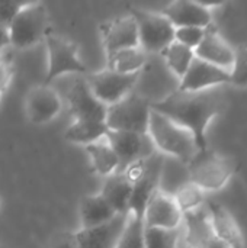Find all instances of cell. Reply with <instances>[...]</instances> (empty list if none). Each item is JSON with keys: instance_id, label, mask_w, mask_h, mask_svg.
<instances>
[{"instance_id": "6da1fadb", "label": "cell", "mask_w": 247, "mask_h": 248, "mask_svg": "<svg viewBox=\"0 0 247 248\" xmlns=\"http://www.w3.org/2000/svg\"><path fill=\"white\" fill-rule=\"evenodd\" d=\"M227 100L220 89L207 92L175 90L159 102L151 103V109L170 118L186 128L197 141L199 150L208 148V128L226 109Z\"/></svg>"}, {"instance_id": "7a4b0ae2", "label": "cell", "mask_w": 247, "mask_h": 248, "mask_svg": "<svg viewBox=\"0 0 247 248\" xmlns=\"http://www.w3.org/2000/svg\"><path fill=\"white\" fill-rule=\"evenodd\" d=\"M147 135L159 154L172 157L183 164H188L199 151L195 137L186 128L153 109Z\"/></svg>"}, {"instance_id": "3957f363", "label": "cell", "mask_w": 247, "mask_h": 248, "mask_svg": "<svg viewBox=\"0 0 247 248\" xmlns=\"http://www.w3.org/2000/svg\"><path fill=\"white\" fill-rule=\"evenodd\" d=\"M186 167L188 182L198 186L207 195L223 190L239 170L233 158L210 148L199 150Z\"/></svg>"}, {"instance_id": "277c9868", "label": "cell", "mask_w": 247, "mask_h": 248, "mask_svg": "<svg viewBox=\"0 0 247 248\" xmlns=\"http://www.w3.org/2000/svg\"><path fill=\"white\" fill-rule=\"evenodd\" d=\"M10 46L15 49L31 48L45 39L49 32V15L39 1L25 3L7 26Z\"/></svg>"}, {"instance_id": "5b68a950", "label": "cell", "mask_w": 247, "mask_h": 248, "mask_svg": "<svg viewBox=\"0 0 247 248\" xmlns=\"http://www.w3.org/2000/svg\"><path fill=\"white\" fill-rule=\"evenodd\" d=\"M47 45V73L44 84L49 86L54 80L64 76H87L89 68L79 57L77 44L73 41L52 33L51 31L45 36Z\"/></svg>"}, {"instance_id": "8992f818", "label": "cell", "mask_w": 247, "mask_h": 248, "mask_svg": "<svg viewBox=\"0 0 247 248\" xmlns=\"http://www.w3.org/2000/svg\"><path fill=\"white\" fill-rule=\"evenodd\" d=\"M151 113V102L132 92L118 103L108 106L105 124L109 131L147 134Z\"/></svg>"}, {"instance_id": "52a82bcc", "label": "cell", "mask_w": 247, "mask_h": 248, "mask_svg": "<svg viewBox=\"0 0 247 248\" xmlns=\"http://www.w3.org/2000/svg\"><path fill=\"white\" fill-rule=\"evenodd\" d=\"M137 22L138 44L148 55H160L175 41V26L160 12L132 9Z\"/></svg>"}, {"instance_id": "ba28073f", "label": "cell", "mask_w": 247, "mask_h": 248, "mask_svg": "<svg viewBox=\"0 0 247 248\" xmlns=\"http://www.w3.org/2000/svg\"><path fill=\"white\" fill-rule=\"evenodd\" d=\"M140 74H121L105 67L84 77L95 97L108 108L135 92Z\"/></svg>"}, {"instance_id": "9c48e42d", "label": "cell", "mask_w": 247, "mask_h": 248, "mask_svg": "<svg viewBox=\"0 0 247 248\" xmlns=\"http://www.w3.org/2000/svg\"><path fill=\"white\" fill-rule=\"evenodd\" d=\"M105 138L118 158V163H119L118 171H124L131 164L140 160L148 158L154 153H157L147 134L108 131Z\"/></svg>"}, {"instance_id": "30bf717a", "label": "cell", "mask_w": 247, "mask_h": 248, "mask_svg": "<svg viewBox=\"0 0 247 248\" xmlns=\"http://www.w3.org/2000/svg\"><path fill=\"white\" fill-rule=\"evenodd\" d=\"M63 102H66L68 112L74 119L105 122L108 108L95 97L84 76L76 78L71 87L66 92Z\"/></svg>"}, {"instance_id": "8fae6325", "label": "cell", "mask_w": 247, "mask_h": 248, "mask_svg": "<svg viewBox=\"0 0 247 248\" xmlns=\"http://www.w3.org/2000/svg\"><path fill=\"white\" fill-rule=\"evenodd\" d=\"M64 102L60 93L51 86L32 87L25 97V112L35 125H45L54 121L63 110Z\"/></svg>"}, {"instance_id": "7c38bea8", "label": "cell", "mask_w": 247, "mask_h": 248, "mask_svg": "<svg viewBox=\"0 0 247 248\" xmlns=\"http://www.w3.org/2000/svg\"><path fill=\"white\" fill-rule=\"evenodd\" d=\"M182 212L179 211L173 196L159 189L148 201L144 214V228L157 230H179L182 225Z\"/></svg>"}, {"instance_id": "4fadbf2b", "label": "cell", "mask_w": 247, "mask_h": 248, "mask_svg": "<svg viewBox=\"0 0 247 248\" xmlns=\"http://www.w3.org/2000/svg\"><path fill=\"white\" fill-rule=\"evenodd\" d=\"M100 39L106 57L121 49L140 46L138 29L134 16L130 13L103 22L100 25Z\"/></svg>"}, {"instance_id": "5bb4252c", "label": "cell", "mask_w": 247, "mask_h": 248, "mask_svg": "<svg viewBox=\"0 0 247 248\" xmlns=\"http://www.w3.org/2000/svg\"><path fill=\"white\" fill-rule=\"evenodd\" d=\"M217 4H207L198 1H172L166 4L160 13L167 17V20L176 28L197 26L208 29L214 23L213 7Z\"/></svg>"}, {"instance_id": "9a60e30c", "label": "cell", "mask_w": 247, "mask_h": 248, "mask_svg": "<svg viewBox=\"0 0 247 248\" xmlns=\"http://www.w3.org/2000/svg\"><path fill=\"white\" fill-rule=\"evenodd\" d=\"M230 83L229 71L208 64L199 58H195L189 70L178 83V90L181 92H207L220 89Z\"/></svg>"}, {"instance_id": "2e32d148", "label": "cell", "mask_w": 247, "mask_h": 248, "mask_svg": "<svg viewBox=\"0 0 247 248\" xmlns=\"http://www.w3.org/2000/svg\"><path fill=\"white\" fill-rule=\"evenodd\" d=\"M128 215H116L111 221L93 227L79 228L73 238L79 248H115L124 231Z\"/></svg>"}, {"instance_id": "e0dca14e", "label": "cell", "mask_w": 247, "mask_h": 248, "mask_svg": "<svg viewBox=\"0 0 247 248\" xmlns=\"http://www.w3.org/2000/svg\"><path fill=\"white\" fill-rule=\"evenodd\" d=\"M195 57L229 71L234 60V48L223 38L217 26L213 23L207 29L202 42L195 48Z\"/></svg>"}, {"instance_id": "ac0fdd59", "label": "cell", "mask_w": 247, "mask_h": 248, "mask_svg": "<svg viewBox=\"0 0 247 248\" xmlns=\"http://www.w3.org/2000/svg\"><path fill=\"white\" fill-rule=\"evenodd\" d=\"M207 205V203H205ZM181 232L186 248H205L214 238V230L207 206L185 214L182 218Z\"/></svg>"}, {"instance_id": "d6986e66", "label": "cell", "mask_w": 247, "mask_h": 248, "mask_svg": "<svg viewBox=\"0 0 247 248\" xmlns=\"http://www.w3.org/2000/svg\"><path fill=\"white\" fill-rule=\"evenodd\" d=\"M205 206L210 212L215 238L231 248H246L245 237L240 230V225L237 224L234 217L230 214V211L226 209L218 202L211 201V199L207 201Z\"/></svg>"}, {"instance_id": "ffe728a7", "label": "cell", "mask_w": 247, "mask_h": 248, "mask_svg": "<svg viewBox=\"0 0 247 248\" xmlns=\"http://www.w3.org/2000/svg\"><path fill=\"white\" fill-rule=\"evenodd\" d=\"M99 195L106 201L116 215H128L132 183L128 180L124 171H116L105 177Z\"/></svg>"}, {"instance_id": "44dd1931", "label": "cell", "mask_w": 247, "mask_h": 248, "mask_svg": "<svg viewBox=\"0 0 247 248\" xmlns=\"http://www.w3.org/2000/svg\"><path fill=\"white\" fill-rule=\"evenodd\" d=\"M80 228H93L102 225L116 217L114 209L106 203V201L99 195L84 196L79 206Z\"/></svg>"}, {"instance_id": "7402d4cb", "label": "cell", "mask_w": 247, "mask_h": 248, "mask_svg": "<svg viewBox=\"0 0 247 248\" xmlns=\"http://www.w3.org/2000/svg\"><path fill=\"white\" fill-rule=\"evenodd\" d=\"M148 60L150 55L141 46L127 48L108 55L106 68L121 74H138L146 68Z\"/></svg>"}, {"instance_id": "603a6c76", "label": "cell", "mask_w": 247, "mask_h": 248, "mask_svg": "<svg viewBox=\"0 0 247 248\" xmlns=\"http://www.w3.org/2000/svg\"><path fill=\"white\" fill-rule=\"evenodd\" d=\"M90 163V169L95 174L102 176L103 179L116 173L119 170V163L118 158L108 144L106 138L96 141L90 145L83 147Z\"/></svg>"}, {"instance_id": "cb8c5ba5", "label": "cell", "mask_w": 247, "mask_h": 248, "mask_svg": "<svg viewBox=\"0 0 247 248\" xmlns=\"http://www.w3.org/2000/svg\"><path fill=\"white\" fill-rule=\"evenodd\" d=\"M108 126L105 122L87 121V119H74L66 131V140L76 145H90L96 141H100L108 134Z\"/></svg>"}, {"instance_id": "d4e9b609", "label": "cell", "mask_w": 247, "mask_h": 248, "mask_svg": "<svg viewBox=\"0 0 247 248\" xmlns=\"http://www.w3.org/2000/svg\"><path fill=\"white\" fill-rule=\"evenodd\" d=\"M159 57L162 58L167 71L178 81L185 76V73L189 70L194 60L197 58L194 49H191L182 44H178L176 41H173Z\"/></svg>"}, {"instance_id": "484cf974", "label": "cell", "mask_w": 247, "mask_h": 248, "mask_svg": "<svg viewBox=\"0 0 247 248\" xmlns=\"http://www.w3.org/2000/svg\"><path fill=\"white\" fill-rule=\"evenodd\" d=\"M172 196L182 215L204 208L208 201L207 193L191 182H185L183 185H181Z\"/></svg>"}, {"instance_id": "4316f807", "label": "cell", "mask_w": 247, "mask_h": 248, "mask_svg": "<svg viewBox=\"0 0 247 248\" xmlns=\"http://www.w3.org/2000/svg\"><path fill=\"white\" fill-rule=\"evenodd\" d=\"M144 231L146 228L143 219L132 214H128L124 231L115 248H146Z\"/></svg>"}, {"instance_id": "83f0119b", "label": "cell", "mask_w": 247, "mask_h": 248, "mask_svg": "<svg viewBox=\"0 0 247 248\" xmlns=\"http://www.w3.org/2000/svg\"><path fill=\"white\" fill-rule=\"evenodd\" d=\"M181 238H182L181 228L179 230L146 228L144 231L146 248H178Z\"/></svg>"}, {"instance_id": "f1b7e54d", "label": "cell", "mask_w": 247, "mask_h": 248, "mask_svg": "<svg viewBox=\"0 0 247 248\" xmlns=\"http://www.w3.org/2000/svg\"><path fill=\"white\" fill-rule=\"evenodd\" d=\"M230 83L236 89H247V44L234 48V60L229 70Z\"/></svg>"}, {"instance_id": "f546056e", "label": "cell", "mask_w": 247, "mask_h": 248, "mask_svg": "<svg viewBox=\"0 0 247 248\" xmlns=\"http://www.w3.org/2000/svg\"><path fill=\"white\" fill-rule=\"evenodd\" d=\"M207 29L197 28V26H186V28H176L175 29V41L182 44L195 51V48L202 42Z\"/></svg>"}, {"instance_id": "4dcf8cb0", "label": "cell", "mask_w": 247, "mask_h": 248, "mask_svg": "<svg viewBox=\"0 0 247 248\" xmlns=\"http://www.w3.org/2000/svg\"><path fill=\"white\" fill-rule=\"evenodd\" d=\"M25 6V3L19 1H0V25L9 26L13 17L19 13V10Z\"/></svg>"}, {"instance_id": "1f68e13d", "label": "cell", "mask_w": 247, "mask_h": 248, "mask_svg": "<svg viewBox=\"0 0 247 248\" xmlns=\"http://www.w3.org/2000/svg\"><path fill=\"white\" fill-rule=\"evenodd\" d=\"M13 78V65L12 61L3 54H0V90L4 93Z\"/></svg>"}, {"instance_id": "d6a6232c", "label": "cell", "mask_w": 247, "mask_h": 248, "mask_svg": "<svg viewBox=\"0 0 247 248\" xmlns=\"http://www.w3.org/2000/svg\"><path fill=\"white\" fill-rule=\"evenodd\" d=\"M10 46V39H9V32H7V26L0 25V54H3L6 51V48Z\"/></svg>"}, {"instance_id": "836d02e7", "label": "cell", "mask_w": 247, "mask_h": 248, "mask_svg": "<svg viewBox=\"0 0 247 248\" xmlns=\"http://www.w3.org/2000/svg\"><path fill=\"white\" fill-rule=\"evenodd\" d=\"M52 248H79V247H77V244H76V241H74V238H73V234H71V235H66V237H63V238H60V241H58V243H55Z\"/></svg>"}, {"instance_id": "e575fe53", "label": "cell", "mask_w": 247, "mask_h": 248, "mask_svg": "<svg viewBox=\"0 0 247 248\" xmlns=\"http://www.w3.org/2000/svg\"><path fill=\"white\" fill-rule=\"evenodd\" d=\"M205 248H231L230 246H227V244H224L223 241H220V240H217V238H214L208 246Z\"/></svg>"}, {"instance_id": "d590c367", "label": "cell", "mask_w": 247, "mask_h": 248, "mask_svg": "<svg viewBox=\"0 0 247 248\" xmlns=\"http://www.w3.org/2000/svg\"><path fill=\"white\" fill-rule=\"evenodd\" d=\"M3 94H4V93H3V92L0 90V103H1V100H3Z\"/></svg>"}, {"instance_id": "8d00e7d4", "label": "cell", "mask_w": 247, "mask_h": 248, "mask_svg": "<svg viewBox=\"0 0 247 248\" xmlns=\"http://www.w3.org/2000/svg\"><path fill=\"white\" fill-rule=\"evenodd\" d=\"M0 206H1V199H0Z\"/></svg>"}, {"instance_id": "74e56055", "label": "cell", "mask_w": 247, "mask_h": 248, "mask_svg": "<svg viewBox=\"0 0 247 248\" xmlns=\"http://www.w3.org/2000/svg\"><path fill=\"white\" fill-rule=\"evenodd\" d=\"M185 248H186V247H185Z\"/></svg>"}]
</instances>
